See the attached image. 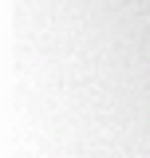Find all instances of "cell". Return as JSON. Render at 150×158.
I'll return each instance as SVG.
<instances>
[]
</instances>
